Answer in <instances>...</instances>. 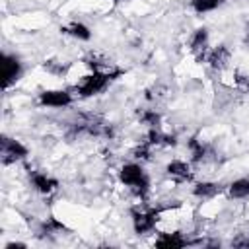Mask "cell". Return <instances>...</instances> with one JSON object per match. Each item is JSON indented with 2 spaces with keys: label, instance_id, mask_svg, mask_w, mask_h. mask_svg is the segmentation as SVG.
Segmentation results:
<instances>
[{
  "label": "cell",
  "instance_id": "3957f363",
  "mask_svg": "<svg viewBox=\"0 0 249 249\" xmlns=\"http://www.w3.org/2000/svg\"><path fill=\"white\" fill-rule=\"evenodd\" d=\"M39 101L41 105H47V107H66L72 103V95L64 89H53V91H43Z\"/></svg>",
  "mask_w": 249,
  "mask_h": 249
},
{
  "label": "cell",
  "instance_id": "6da1fadb",
  "mask_svg": "<svg viewBox=\"0 0 249 249\" xmlns=\"http://www.w3.org/2000/svg\"><path fill=\"white\" fill-rule=\"evenodd\" d=\"M158 216H160V210L158 208H150V210L132 208L134 231L136 233H148V231H152L156 228V224H158Z\"/></svg>",
  "mask_w": 249,
  "mask_h": 249
},
{
  "label": "cell",
  "instance_id": "4fadbf2b",
  "mask_svg": "<svg viewBox=\"0 0 249 249\" xmlns=\"http://www.w3.org/2000/svg\"><path fill=\"white\" fill-rule=\"evenodd\" d=\"M220 4H222V0H191V6H193L195 12H198V14L212 12V10H216Z\"/></svg>",
  "mask_w": 249,
  "mask_h": 249
},
{
  "label": "cell",
  "instance_id": "52a82bcc",
  "mask_svg": "<svg viewBox=\"0 0 249 249\" xmlns=\"http://www.w3.org/2000/svg\"><path fill=\"white\" fill-rule=\"evenodd\" d=\"M31 183H33V187H35L39 193H43V195H49V193H53V191L56 189V181L51 179L47 173H39V171L31 173Z\"/></svg>",
  "mask_w": 249,
  "mask_h": 249
},
{
  "label": "cell",
  "instance_id": "7a4b0ae2",
  "mask_svg": "<svg viewBox=\"0 0 249 249\" xmlns=\"http://www.w3.org/2000/svg\"><path fill=\"white\" fill-rule=\"evenodd\" d=\"M25 156H27V148L25 146H21L18 140L2 138V161L4 163L18 161V160H21Z\"/></svg>",
  "mask_w": 249,
  "mask_h": 249
},
{
  "label": "cell",
  "instance_id": "5b68a950",
  "mask_svg": "<svg viewBox=\"0 0 249 249\" xmlns=\"http://www.w3.org/2000/svg\"><path fill=\"white\" fill-rule=\"evenodd\" d=\"M230 58H231V53H230V49L226 45H220V47H216L214 51L208 53V64L214 70H224L228 66Z\"/></svg>",
  "mask_w": 249,
  "mask_h": 249
},
{
  "label": "cell",
  "instance_id": "7c38bea8",
  "mask_svg": "<svg viewBox=\"0 0 249 249\" xmlns=\"http://www.w3.org/2000/svg\"><path fill=\"white\" fill-rule=\"evenodd\" d=\"M62 31H64V33H68V35H72V37H76V39H80V41H88V39L91 37L89 29H88L84 23H78V21L70 23V25H68V27H64Z\"/></svg>",
  "mask_w": 249,
  "mask_h": 249
},
{
  "label": "cell",
  "instance_id": "9c48e42d",
  "mask_svg": "<svg viewBox=\"0 0 249 249\" xmlns=\"http://www.w3.org/2000/svg\"><path fill=\"white\" fill-rule=\"evenodd\" d=\"M206 43H208V33L206 29H196L191 37V51L200 58L204 56V51H206Z\"/></svg>",
  "mask_w": 249,
  "mask_h": 249
},
{
  "label": "cell",
  "instance_id": "8992f818",
  "mask_svg": "<svg viewBox=\"0 0 249 249\" xmlns=\"http://www.w3.org/2000/svg\"><path fill=\"white\" fill-rule=\"evenodd\" d=\"M167 175L177 179V181H185V179H191V165L187 161H181V160H173L167 163Z\"/></svg>",
  "mask_w": 249,
  "mask_h": 249
},
{
  "label": "cell",
  "instance_id": "8fae6325",
  "mask_svg": "<svg viewBox=\"0 0 249 249\" xmlns=\"http://www.w3.org/2000/svg\"><path fill=\"white\" fill-rule=\"evenodd\" d=\"M158 247H183L187 245V239L181 237V233H163L158 241H156Z\"/></svg>",
  "mask_w": 249,
  "mask_h": 249
},
{
  "label": "cell",
  "instance_id": "5bb4252c",
  "mask_svg": "<svg viewBox=\"0 0 249 249\" xmlns=\"http://www.w3.org/2000/svg\"><path fill=\"white\" fill-rule=\"evenodd\" d=\"M235 84H237V88H239L241 91L249 93V74H241V72H237V74H235Z\"/></svg>",
  "mask_w": 249,
  "mask_h": 249
},
{
  "label": "cell",
  "instance_id": "ba28073f",
  "mask_svg": "<svg viewBox=\"0 0 249 249\" xmlns=\"http://www.w3.org/2000/svg\"><path fill=\"white\" fill-rule=\"evenodd\" d=\"M222 191V185L220 183H210V181H202V183H198L195 189H193V193H195V196H198V198H214L218 193Z\"/></svg>",
  "mask_w": 249,
  "mask_h": 249
},
{
  "label": "cell",
  "instance_id": "277c9868",
  "mask_svg": "<svg viewBox=\"0 0 249 249\" xmlns=\"http://www.w3.org/2000/svg\"><path fill=\"white\" fill-rule=\"evenodd\" d=\"M21 72V64L16 56H10V54H4L2 56V78H4V88H8L12 82L18 80Z\"/></svg>",
  "mask_w": 249,
  "mask_h": 249
},
{
  "label": "cell",
  "instance_id": "30bf717a",
  "mask_svg": "<svg viewBox=\"0 0 249 249\" xmlns=\"http://www.w3.org/2000/svg\"><path fill=\"white\" fill-rule=\"evenodd\" d=\"M228 193H230L231 198H237V200H245V198H249V179L243 177V179L233 181V183L228 187Z\"/></svg>",
  "mask_w": 249,
  "mask_h": 249
}]
</instances>
